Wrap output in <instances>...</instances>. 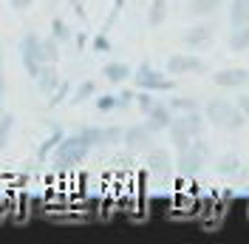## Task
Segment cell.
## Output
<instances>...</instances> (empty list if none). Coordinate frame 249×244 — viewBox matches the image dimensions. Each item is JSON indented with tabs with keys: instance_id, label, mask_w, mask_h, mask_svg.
Segmentation results:
<instances>
[{
	"instance_id": "cell-7",
	"label": "cell",
	"mask_w": 249,
	"mask_h": 244,
	"mask_svg": "<svg viewBox=\"0 0 249 244\" xmlns=\"http://www.w3.org/2000/svg\"><path fill=\"white\" fill-rule=\"evenodd\" d=\"M207 71V62L196 54H173L167 57V74L184 77V74H204Z\"/></svg>"
},
{
	"instance_id": "cell-26",
	"label": "cell",
	"mask_w": 249,
	"mask_h": 244,
	"mask_svg": "<svg viewBox=\"0 0 249 244\" xmlns=\"http://www.w3.org/2000/svg\"><path fill=\"white\" fill-rule=\"evenodd\" d=\"M153 102H156L153 91H142V88H139V91L133 94V105L139 108L142 114H147V111H150V105H153Z\"/></svg>"
},
{
	"instance_id": "cell-33",
	"label": "cell",
	"mask_w": 249,
	"mask_h": 244,
	"mask_svg": "<svg viewBox=\"0 0 249 244\" xmlns=\"http://www.w3.org/2000/svg\"><path fill=\"white\" fill-rule=\"evenodd\" d=\"M0 68H6V54H3V46H0Z\"/></svg>"
},
{
	"instance_id": "cell-13",
	"label": "cell",
	"mask_w": 249,
	"mask_h": 244,
	"mask_svg": "<svg viewBox=\"0 0 249 244\" xmlns=\"http://www.w3.org/2000/svg\"><path fill=\"white\" fill-rule=\"evenodd\" d=\"M130 74H133V68L127 65V62H119V60H110L102 65V77L108 80L110 85H124L127 80H130Z\"/></svg>"
},
{
	"instance_id": "cell-5",
	"label": "cell",
	"mask_w": 249,
	"mask_h": 244,
	"mask_svg": "<svg viewBox=\"0 0 249 244\" xmlns=\"http://www.w3.org/2000/svg\"><path fill=\"white\" fill-rule=\"evenodd\" d=\"M17 51H20V62H23V68H26V74L34 80V77L40 74V68H43V51H40V34H34V31H26L23 37H20V43H17Z\"/></svg>"
},
{
	"instance_id": "cell-23",
	"label": "cell",
	"mask_w": 249,
	"mask_h": 244,
	"mask_svg": "<svg viewBox=\"0 0 249 244\" xmlns=\"http://www.w3.org/2000/svg\"><path fill=\"white\" fill-rule=\"evenodd\" d=\"M40 51L43 62H60V43L54 37H40Z\"/></svg>"
},
{
	"instance_id": "cell-18",
	"label": "cell",
	"mask_w": 249,
	"mask_h": 244,
	"mask_svg": "<svg viewBox=\"0 0 249 244\" xmlns=\"http://www.w3.org/2000/svg\"><path fill=\"white\" fill-rule=\"evenodd\" d=\"M227 20H230V26H247L249 23V0H230Z\"/></svg>"
},
{
	"instance_id": "cell-31",
	"label": "cell",
	"mask_w": 249,
	"mask_h": 244,
	"mask_svg": "<svg viewBox=\"0 0 249 244\" xmlns=\"http://www.w3.org/2000/svg\"><path fill=\"white\" fill-rule=\"evenodd\" d=\"M108 48H110L108 37H102V34H99V37H93V51H108Z\"/></svg>"
},
{
	"instance_id": "cell-21",
	"label": "cell",
	"mask_w": 249,
	"mask_h": 244,
	"mask_svg": "<svg viewBox=\"0 0 249 244\" xmlns=\"http://www.w3.org/2000/svg\"><path fill=\"white\" fill-rule=\"evenodd\" d=\"M62 137H65V131H62V128H51V134H48V137L43 139V145L37 148V159H48V156L54 153V148L60 145Z\"/></svg>"
},
{
	"instance_id": "cell-14",
	"label": "cell",
	"mask_w": 249,
	"mask_h": 244,
	"mask_svg": "<svg viewBox=\"0 0 249 244\" xmlns=\"http://www.w3.org/2000/svg\"><path fill=\"white\" fill-rule=\"evenodd\" d=\"M224 6V0H187V6H184V12L187 17H215L218 15V9Z\"/></svg>"
},
{
	"instance_id": "cell-29",
	"label": "cell",
	"mask_w": 249,
	"mask_h": 244,
	"mask_svg": "<svg viewBox=\"0 0 249 244\" xmlns=\"http://www.w3.org/2000/svg\"><path fill=\"white\" fill-rule=\"evenodd\" d=\"M235 105H238V111L244 114V120L249 122V94H238V102H235Z\"/></svg>"
},
{
	"instance_id": "cell-10",
	"label": "cell",
	"mask_w": 249,
	"mask_h": 244,
	"mask_svg": "<svg viewBox=\"0 0 249 244\" xmlns=\"http://www.w3.org/2000/svg\"><path fill=\"white\" fill-rule=\"evenodd\" d=\"M213 82L218 88H227V91H238V88H247L249 85V71L247 68H221L213 74Z\"/></svg>"
},
{
	"instance_id": "cell-27",
	"label": "cell",
	"mask_w": 249,
	"mask_h": 244,
	"mask_svg": "<svg viewBox=\"0 0 249 244\" xmlns=\"http://www.w3.org/2000/svg\"><path fill=\"white\" fill-rule=\"evenodd\" d=\"M68 94H71V82H68V80H60V85L51 91V100H48V105H51V108L60 105V102L65 100V97H68Z\"/></svg>"
},
{
	"instance_id": "cell-15",
	"label": "cell",
	"mask_w": 249,
	"mask_h": 244,
	"mask_svg": "<svg viewBox=\"0 0 249 244\" xmlns=\"http://www.w3.org/2000/svg\"><path fill=\"white\" fill-rule=\"evenodd\" d=\"M227 48H230L232 54L247 51L249 48V23L247 26H232V29H230V34H227Z\"/></svg>"
},
{
	"instance_id": "cell-28",
	"label": "cell",
	"mask_w": 249,
	"mask_h": 244,
	"mask_svg": "<svg viewBox=\"0 0 249 244\" xmlns=\"http://www.w3.org/2000/svg\"><path fill=\"white\" fill-rule=\"evenodd\" d=\"M133 94L130 88H122V91H116V111H124V108L133 105Z\"/></svg>"
},
{
	"instance_id": "cell-24",
	"label": "cell",
	"mask_w": 249,
	"mask_h": 244,
	"mask_svg": "<svg viewBox=\"0 0 249 244\" xmlns=\"http://www.w3.org/2000/svg\"><path fill=\"white\" fill-rule=\"evenodd\" d=\"M51 37H54L60 46L65 43V40H71V29L65 26V20H60V17H54V20H51Z\"/></svg>"
},
{
	"instance_id": "cell-20",
	"label": "cell",
	"mask_w": 249,
	"mask_h": 244,
	"mask_svg": "<svg viewBox=\"0 0 249 244\" xmlns=\"http://www.w3.org/2000/svg\"><path fill=\"white\" fill-rule=\"evenodd\" d=\"M167 108L173 114H190V111H201V102L198 97H170Z\"/></svg>"
},
{
	"instance_id": "cell-2",
	"label": "cell",
	"mask_w": 249,
	"mask_h": 244,
	"mask_svg": "<svg viewBox=\"0 0 249 244\" xmlns=\"http://www.w3.org/2000/svg\"><path fill=\"white\" fill-rule=\"evenodd\" d=\"M204 128H207V120H204L201 111L173 114L170 125H167V134H170V142H173V148H176V153L184 151L196 137H204Z\"/></svg>"
},
{
	"instance_id": "cell-9",
	"label": "cell",
	"mask_w": 249,
	"mask_h": 244,
	"mask_svg": "<svg viewBox=\"0 0 249 244\" xmlns=\"http://www.w3.org/2000/svg\"><path fill=\"white\" fill-rule=\"evenodd\" d=\"M144 165L153 176H170L173 173V159H170V151L167 148H156L150 145L144 151Z\"/></svg>"
},
{
	"instance_id": "cell-30",
	"label": "cell",
	"mask_w": 249,
	"mask_h": 244,
	"mask_svg": "<svg viewBox=\"0 0 249 244\" xmlns=\"http://www.w3.org/2000/svg\"><path fill=\"white\" fill-rule=\"evenodd\" d=\"M31 3H34V0H9V6H12L15 12H29Z\"/></svg>"
},
{
	"instance_id": "cell-12",
	"label": "cell",
	"mask_w": 249,
	"mask_h": 244,
	"mask_svg": "<svg viewBox=\"0 0 249 244\" xmlns=\"http://www.w3.org/2000/svg\"><path fill=\"white\" fill-rule=\"evenodd\" d=\"M60 71H57V62H43V68H40V74L34 77V82H37V91L40 94H51L57 85H60Z\"/></svg>"
},
{
	"instance_id": "cell-1",
	"label": "cell",
	"mask_w": 249,
	"mask_h": 244,
	"mask_svg": "<svg viewBox=\"0 0 249 244\" xmlns=\"http://www.w3.org/2000/svg\"><path fill=\"white\" fill-rule=\"evenodd\" d=\"M201 114L210 125H215L218 131H227V134H235V131H241V128L247 125V120H244V114L238 111V105L230 102V100H221V97L207 100L201 105Z\"/></svg>"
},
{
	"instance_id": "cell-32",
	"label": "cell",
	"mask_w": 249,
	"mask_h": 244,
	"mask_svg": "<svg viewBox=\"0 0 249 244\" xmlns=\"http://www.w3.org/2000/svg\"><path fill=\"white\" fill-rule=\"evenodd\" d=\"M85 46H88V34H77V48L82 51Z\"/></svg>"
},
{
	"instance_id": "cell-3",
	"label": "cell",
	"mask_w": 249,
	"mask_h": 244,
	"mask_svg": "<svg viewBox=\"0 0 249 244\" xmlns=\"http://www.w3.org/2000/svg\"><path fill=\"white\" fill-rule=\"evenodd\" d=\"M210 156H213V148H210V142L204 137H196L190 145H187L184 151H178L176 156V162H173V168L178 170V176H184V179H193V176H198L204 168H207V162H210Z\"/></svg>"
},
{
	"instance_id": "cell-6",
	"label": "cell",
	"mask_w": 249,
	"mask_h": 244,
	"mask_svg": "<svg viewBox=\"0 0 249 244\" xmlns=\"http://www.w3.org/2000/svg\"><path fill=\"white\" fill-rule=\"evenodd\" d=\"M153 142H156V134L144 125V122H136V125L122 128V145L130 153H144Z\"/></svg>"
},
{
	"instance_id": "cell-11",
	"label": "cell",
	"mask_w": 249,
	"mask_h": 244,
	"mask_svg": "<svg viewBox=\"0 0 249 244\" xmlns=\"http://www.w3.org/2000/svg\"><path fill=\"white\" fill-rule=\"evenodd\" d=\"M144 117H147V120H144V125H147L153 134H161V131H167V125H170L173 111L167 108V102H159V100H156L153 105H150V111H147Z\"/></svg>"
},
{
	"instance_id": "cell-16",
	"label": "cell",
	"mask_w": 249,
	"mask_h": 244,
	"mask_svg": "<svg viewBox=\"0 0 249 244\" xmlns=\"http://www.w3.org/2000/svg\"><path fill=\"white\" fill-rule=\"evenodd\" d=\"M167 17H170V0H153L150 9H147V26L159 29V26L167 23Z\"/></svg>"
},
{
	"instance_id": "cell-22",
	"label": "cell",
	"mask_w": 249,
	"mask_h": 244,
	"mask_svg": "<svg viewBox=\"0 0 249 244\" xmlns=\"http://www.w3.org/2000/svg\"><path fill=\"white\" fill-rule=\"evenodd\" d=\"M15 114L12 111H3L0 114V151L9 145V137H12V131H15Z\"/></svg>"
},
{
	"instance_id": "cell-8",
	"label": "cell",
	"mask_w": 249,
	"mask_h": 244,
	"mask_svg": "<svg viewBox=\"0 0 249 244\" xmlns=\"http://www.w3.org/2000/svg\"><path fill=\"white\" fill-rule=\"evenodd\" d=\"M213 40H215V26L207 23V17H204V23H196V26H190V29L181 34V43H184L187 48H193V51L210 46Z\"/></svg>"
},
{
	"instance_id": "cell-25",
	"label": "cell",
	"mask_w": 249,
	"mask_h": 244,
	"mask_svg": "<svg viewBox=\"0 0 249 244\" xmlns=\"http://www.w3.org/2000/svg\"><path fill=\"white\" fill-rule=\"evenodd\" d=\"M93 105H96V111H102V114L116 111V94H96L93 97Z\"/></svg>"
},
{
	"instance_id": "cell-4",
	"label": "cell",
	"mask_w": 249,
	"mask_h": 244,
	"mask_svg": "<svg viewBox=\"0 0 249 244\" xmlns=\"http://www.w3.org/2000/svg\"><path fill=\"white\" fill-rule=\"evenodd\" d=\"M130 80H133V85L142 88V91H153V94L173 91V80L167 77V71H159V68L150 65V62L136 65V68H133V74H130Z\"/></svg>"
},
{
	"instance_id": "cell-19",
	"label": "cell",
	"mask_w": 249,
	"mask_h": 244,
	"mask_svg": "<svg viewBox=\"0 0 249 244\" xmlns=\"http://www.w3.org/2000/svg\"><path fill=\"white\" fill-rule=\"evenodd\" d=\"M93 97H96V80H82L77 88L71 91V100L68 102L71 105H82L85 100H93Z\"/></svg>"
},
{
	"instance_id": "cell-17",
	"label": "cell",
	"mask_w": 249,
	"mask_h": 244,
	"mask_svg": "<svg viewBox=\"0 0 249 244\" xmlns=\"http://www.w3.org/2000/svg\"><path fill=\"white\" fill-rule=\"evenodd\" d=\"M241 156L235 151H227V153H221L215 159V170L221 173V176H238V170H241Z\"/></svg>"
}]
</instances>
